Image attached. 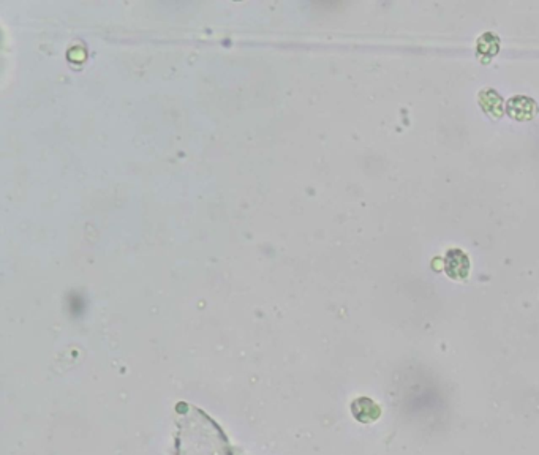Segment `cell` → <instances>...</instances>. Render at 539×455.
Wrapping results in <instances>:
<instances>
[{
  "mask_svg": "<svg viewBox=\"0 0 539 455\" xmlns=\"http://www.w3.org/2000/svg\"><path fill=\"white\" fill-rule=\"evenodd\" d=\"M353 414L356 417V421L369 424V422H375L378 421V417L382 416V408L378 407L377 402H373L370 399H357L353 402Z\"/></svg>",
  "mask_w": 539,
  "mask_h": 455,
  "instance_id": "obj_1",
  "label": "cell"
}]
</instances>
